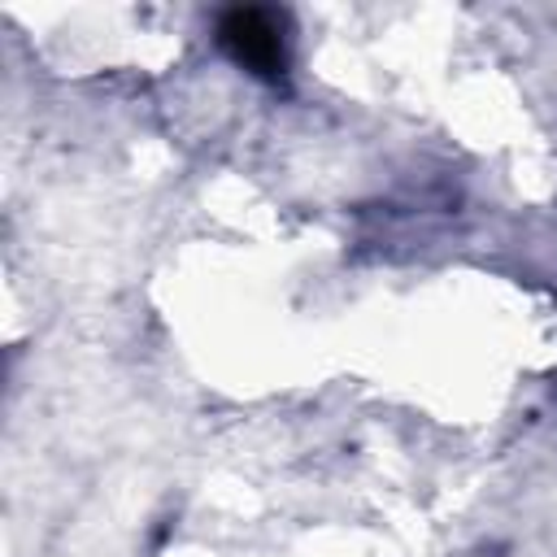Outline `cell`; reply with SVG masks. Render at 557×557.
Segmentation results:
<instances>
[{"label":"cell","instance_id":"obj_1","mask_svg":"<svg viewBox=\"0 0 557 557\" xmlns=\"http://www.w3.org/2000/svg\"><path fill=\"white\" fill-rule=\"evenodd\" d=\"M218 44L239 70L257 78H283L287 70V22L274 9H226L218 17Z\"/></svg>","mask_w":557,"mask_h":557}]
</instances>
